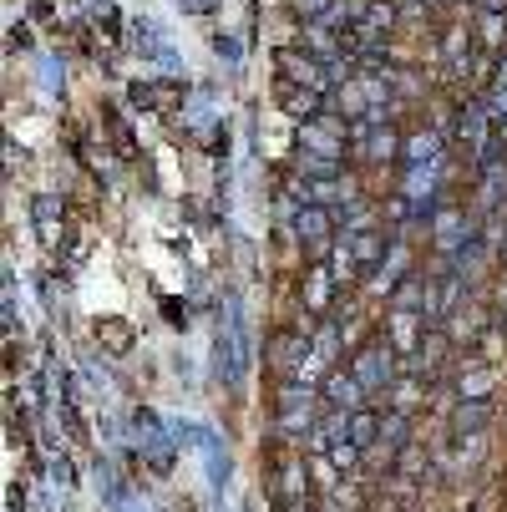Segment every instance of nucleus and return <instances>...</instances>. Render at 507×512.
Returning a JSON list of instances; mask_svg holds the SVG:
<instances>
[{
  "label": "nucleus",
  "mask_w": 507,
  "mask_h": 512,
  "mask_svg": "<svg viewBox=\"0 0 507 512\" xmlns=\"http://www.w3.org/2000/svg\"><path fill=\"white\" fill-rule=\"evenodd\" d=\"M274 71H279V82L305 87V92H320V97H330V92L340 87L335 71H330L320 56H310L305 46H279V51H274Z\"/></svg>",
  "instance_id": "1"
},
{
  "label": "nucleus",
  "mask_w": 507,
  "mask_h": 512,
  "mask_svg": "<svg viewBox=\"0 0 507 512\" xmlns=\"http://www.w3.org/2000/svg\"><path fill=\"white\" fill-rule=\"evenodd\" d=\"M396 360H401V355H396V350H391V340L381 335V340H371V345H360V350H355L350 376H355L360 386H366V396H376V391L386 396V391H391V381L401 376V365H396Z\"/></svg>",
  "instance_id": "2"
},
{
  "label": "nucleus",
  "mask_w": 507,
  "mask_h": 512,
  "mask_svg": "<svg viewBox=\"0 0 507 512\" xmlns=\"http://www.w3.org/2000/svg\"><path fill=\"white\" fill-rule=\"evenodd\" d=\"M320 396L305 386V381H279V411H274V421H279V431L284 436H305L320 426V406H315Z\"/></svg>",
  "instance_id": "3"
},
{
  "label": "nucleus",
  "mask_w": 507,
  "mask_h": 512,
  "mask_svg": "<svg viewBox=\"0 0 507 512\" xmlns=\"http://www.w3.org/2000/svg\"><path fill=\"white\" fill-rule=\"evenodd\" d=\"M295 239L305 244V254L315 259V264H325L340 244H335V229H340V218H335V208H320V203H305V208H295Z\"/></svg>",
  "instance_id": "4"
},
{
  "label": "nucleus",
  "mask_w": 507,
  "mask_h": 512,
  "mask_svg": "<svg viewBox=\"0 0 507 512\" xmlns=\"http://www.w3.org/2000/svg\"><path fill=\"white\" fill-rule=\"evenodd\" d=\"M426 229H431V244H437V254H447V259H457L472 239H477V229H472V213L462 208V203H437L431 208V218H426Z\"/></svg>",
  "instance_id": "5"
},
{
  "label": "nucleus",
  "mask_w": 507,
  "mask_h": 512,
  "mask_svg": "<svg viewBox=\"0 0 507 512\" xmlns=\"http://www.w3.org/2000/svg\"><path fill=\"white\" fill-rule=\"evenodd\" d=\"M442 61H447V77L452 82H472L477 77V36H472V26L467 21H457V26H447V36H442Z\"/></svg>",
  "instance_id": "6"
},
{
  "label": "nucleus",
  "mask_w": 507,
  "mask_h": 512,
  "mask_svg": "<svg viewBox=\"0 0 507 512\" xmlns=\"http://www.w3.org/2000/svg\"><path fill=\"white\" fill-rule=\"evenodd\" d=\"M295 158H320V163H340L345 168V127H335L330 117L300 127V153Z\"/></svg>",
  "instance_id": "7"
},
{
  "label": "nucleus",
  "mask_w": 507,
  "mask_h": 512,
  "mask_svg": "<svg viewBox=\"0 0 507 512\" xmlns=\"http://www.w3.org/2000/svg\"><path fill=\"white\" fill-rule=\"evenodd\" d=\"M426 315H411V310H391V320H386V340H391V350L401 355V360H411L421 345H426Z\"/></svg>",
  "instance_id": "8"
},
{
  "label": "nucleus",
  "mask_w": 507,
  "mask_h": 512,
  "mask_svg": "<svg viewBox=\"0 0 507 512\" xmlns=\"http://www.w3.org/2000/svg\"><path fill=\"white\" fill-rule=\"evenodd\" d=\"M274 92H279V107H284L289 117H295L300 127H310V122H325V117H330V97H320V92L289 87V82H279Z\"/></svg>",
  "instance_id": "9"
},
{
  "label": "nucleus",
  "mask_w": 507,
  "mask_h": 512,
  "mask_svg": "<svg viewBox=\"0 0 507 512\" xmlns=\"http://www.w3.org/2000/svg\"><path fill=\"white\" fill-rule=\"evenodd\" d=\"M320 401L330 406V411H366V386H360L350 371H330L325 381H320Z\"/></svg>",
  "instance_id": "10"
},
{
  "label": "nucleus",
  "mask_w": 507,
  "mask_h": 512,
  "mask_svg": "<svg viewBox=\"0 0 507 512\" xmlns=\"http://www.w3.org/2000/svg\"><path fill=\"white\" fill-rule=\"evenodd\" d=\"M345 249H350V264H355V274H360V279H371V274L386 264V254H391V239H386V229H371V234H355V239H345Z\"/></svg>",
  "instance_id": "11"
},
{
  "label": "nucleus",
  "mask_w": 507,
  "mask_h": 512,
  "mask_svg": "<svg viewBox=\"0 0 507 512\" xmlns=\"http://www.w3.org/2000/svg\"><path fill=\"white\" fill-rule=\"evenodd\" d=\"M31 224H36V239H41L46 249H61V234H66V208H61V198H56V193H41V198L31 203Z\"/></svg>",
  "instance_id": "12"
},
{
  "label": "nucleus",
  "mask_w": 507,
  "mask_h": 512,
  "mask_svg": "<svg viewBox=\"0 0 507 512\" xmlns=\"http://www.w3.org/2000/svg\"><path fill=\"white\" fill-rule=\"evenodd\" d=\"M137 442H142V457H148L158 472L173 467V442L163 436V421L153 411H137Z\"/></svg>",
  "instance_id": "13"
},
{
  "label": "nucleus",
  "mask_w": 507,
  "mask_h": 512,
  "mask_svg": "<svg viewBox=\"0 0 507 512\" xmlns=\"http://www.w3.org/2000/svg\"><path fill=\"white\" fill-rule=\"evenodd\" d=\"M442 127H416L401 142V168H421V163H442Z\"/></svg>",
  "instance_id": "14"
},
{
  "label": "nucleus",
  "mask_w": 507,
  "mask_h": 512,
  "mask_svg": "<svg viewBox=\"0 0 507 512\" xmlns=\"http://www.w3.org/2000/svg\"><path fill=\"white\" fill-rule=\"evenodd\" d=\"M335 218H340L345 239H355V234H371V229H381V208H376L371 198H350L345 208H335Z\"/></svg>",
  "instance_id": "15"
},
{
  "label": "nucleus",
  "mask_w": 507,
  "mask_h": 512,
  "mask_svg": "<svg viewBox=\"0 0 507 512\" xmlns=\"http://www.w3.org/2000/svg\"><path fill=\"white\" fill-rule=\"evenodd\" d=\"M132 102L148 112H173V107H183V82H137Z\"/></svg>",
  "instance_id": "16"
},
{
  "label": "nucleus",
  "mask_w": 507,
  "mask_h": 512,
  "mask_svg": "<svg viewBox=\"0 0 507 512\" xmlns=\"http://www.w3.org/2000/svg\"><path fill=\"white\" fill-rule=\"evenodd\" d=\"M457 391H462V401H492V391H497V371L487 360H467V371L457 376Z\"/></svg>",
  "instance_id": "17"
},
{
  "label": "nucleus",
  "mask_w": 507,
  "mask_h": 512,
  "mask_svg": "<svg viewBox=\"0 0 507 512\" xmlns=\"http://www.w3.org/2000/svg\"><path fill=\"white\" fill-rule=\"evenodd\" d=\"M386 406H391L396 416H416V406H426V381L401 371V376L391 381V391H386Z\"/></svg>",
  "instance_id": "18"
},
{
  "label": "nucleus",
  "mask_w": 507,
  "mask_h": 512,
  "mask_svg": "<svg viewBox=\"0 0 507 512\" xmlns=\"http://www.w3.org/2000/svg\"><path fill=\"white\" fill-rule=\"evenodd\" d=\"M335 274H330V264H315L310 274H305V310L310 315H325L330 310V300H335Z\"/></svg>",
  "instance_id": "19"
},
{
  "label": "nucleus",
  "mask_w": 507,
  "mask_h": 512,
  "mask_svg": "<svg viewBox=\"0 0 507 512\" xmlns=\"http://www.w3.org/2000/svg\"><path fill=\"white\" fill-rule=\"evenodd\" d=\"M406 264H411V249H406V244H391V259L371 274V289H376V295H396L401 279H406Z\"/></svg>",
  "instance_id": "20"
},
{
  "label": "nucleus",
  "mask_w": 507,
  "mask_h": 512,
  "mask_svg": "<svg viewBox=\"0 0 507 512\" xmlns=\"http://www.w3.org/2000/svg\"><path fill=\"white\" fill-rule=\"evenodd\" d=\"M442 325H447V330H442V335H447V340H452V345H462V340H467V345H472V340H482V335H487V330H492V325H487V320H482V310H477V305H472V310H457V315H447V320H442Z\"/></svg>",
  "instance_id": "21"
},
{
  "label": "nucleus",
  "mask_w": 507,
  "mask_h": 512,
  "mask_svg": "<svg viewBox=\"0 0 507 512\" xmlns=\"http://www.w3.org/2000/svg\"><path fill=\"white\" fill-rule=\"evenodd\" d=\"M381 421H386V411H355L350 416V442L360 447V457L371 447H381Z\"/></svg>",
  "instance_id": "22"
},
{
  "label": "nucleus",
  "mask_w": 507,
  "mask_h": 512,
  "mask_svg": "<svg viewBox=\"0 0 507 512\" xmlns=\"http://www.w3.org/2000/svg\"><path fill=\"white\" fill-rule=\"evenodd\" d=\"M132 325L127 320H97V345L107 350V355H127L132 350Z\"/></svg>",
  "instance_id": "23"
},
{
  "label": "nucleus",
  "mask_w": 507,
  "mask_h": 512,
  "mask_svg": "<svg viewBox=\"0 0 507 512\" xmlns=\"http://www.w3.org/2000/svg\"><path fill=\"white\" fill-rule=\"evenodd\" d=\"M492 416V401H462L457 416H452V436H477Z\"/></svg>",
  "instance_id": "24"
},
{
  "label": "nucleus",
  "mask_w": 507,
  "mask_h": 512,
  "mask_svg": "<svg viewBox=\"0 0 507 512\" xmlns=\"http://www.w3.org/2000/svg\"><path fill=\"white\" fill-rule=\"evenodd\" d=\"M137 51H142V56H153V61H168V66H178V56L163 46V31H158L153 21H137Z\"/></svg>",
  "instance_id": "25"
},
{
  "label": "nucleus",
  "mask_w": 507,
  "mask_h": 512,
  "mask_svg": "<svg viewBox=\"0 0 507 512\" xmlns=\"http://www.w3.org/2000/svg\"><path fill=\"white\" fill-rule=\"evenodd\" d=\"M213 46H219V56H229V61H239V46H234L229 36H219V41H213Z\"/></svg>",
  "instance_id": "26"
},
{
  "label": "nucleus",
  "mask_w": 507,
  "mask_h": 512,
  "mask_svg": "<svg viewBox=\"0 0 507 512\" xmlns=\"http://www.w3.org/2000/svg\"><path fill=\"white\" fill-rule=\"evenodd\" d=\"M497 310H507V274H502V284H497Z\"/></svg>",
  "instance_id": "27"
},
{
  "label": "nucleus",
  "mask_w": 507,
  "mask_h": 512,
  "mask_svg": "<svg viewBox=\"0 0 507 512\" xmlns=\"http://www.w3.org/2000/svg\"><path fill=\"white\" fill-rule=\"evenodd\" d=\"M213 0H183V11H208Z\"/></svg>",
  "instance_id": "28"
},
{
  "label": "nucleus",
  "mask_w": 507,
  "mask_h": 512,
  "mask_svg": "<svg viewBox=\"0 0 507 512\" xmlns=\"http://www.w3.org/2000/svg\"><path fill=\"white\" fill-rule=\"evenodd\" d=\"M300 512H325V507H300Z\"/></svg>",
  "instance_id": "29"
}]
</instances>
